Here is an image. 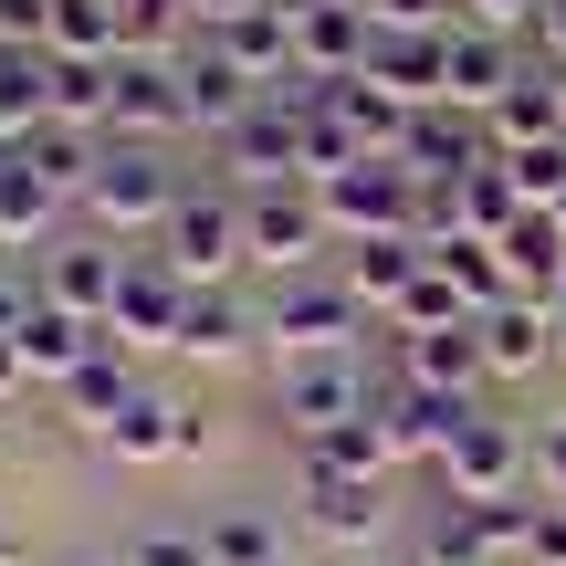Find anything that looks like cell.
I'll list each match as a JSON object with an SVG mask.
<instances>
[{
	"instance_id": "6da1fadb",
	"label": "cell",
	"mask_w": 566,
	"mask_h": 566,
	"mask_svg": "<svg viewBox=\"0 0 566 566\" xmlns=\"http://www.w3.org/2000/svg\"><path fill=\"white\" fill-rule=\"evenodd\" d=\"M252 252V221H242V200H189L179 189V210L158 221V263L189 283V294H221V273Z\"/></svg>"
},
{
	"instance_id": "7a4b0ae2",
	"label": "cell",
	"mask_w": 566,
	"mask_h": 566,
	"mask_svg": "<svg viewBox=\"0 0 566 566\" xmlns=\"http://www.w3.org/2000/svg\"><path fill=\"white\" fill-rule=\"evenodd\" d=\"M315 200H325V221L336 231H367V242H420V179H409L399 158H357V168H336V179H315Z\"/></svg>"
},
{
	"instance_id": "3957f363",
	"label": "cell",
	"mask_w": 566,
	"mask_h": 566,
	"mask_svg": "<svg viewBox=\"0 0 566 566\" xmlns=\"http://www.w3.org/2000/svg\"><path fill=\"white\" fill-rule=\"evenodd\" d=\"M273 336L294 346V357H357V336H367V304L346 294V273L325 283V273H283V294H273Z\"/></svg>"
},
{
	"instance_id": "277c9868",
	"label": "cell",
	"mask_w": 566,
	"mask_h": 566,
	"mask_svg": "<svg viewBox=\"0 0 566 566\" xmlns=\"http://www.w3.org/2000/svg\"><path fill=\"white\" fill-rule=\"evenodd\" d=\"M242 221H252V252H263L273 273H315V252H325V200H315V179H273V189H252L242 200Z\"/></svg>"
},
{
	"instance_id": "5b68a950",
	"label": "cell",
	"mask_w": 566,
	"mask_h": 566,
	"mask_svg": "<svg viewBox=\"0 0 566 566\" xmlns=\"http://www.w3.org/2000/svg\"><path fill=\"white\" fill-rule=\"evenodd\" d=\"M367 53H378V21H367V0H304V11H294V74H304V84H346V74H367Z\"/></svg>"
},
{
	"instance_id": "8992f818",
	"label": "cell",
	"mask_w": 566,
	"mask_h": 566,
	"mask_svg": "<svg viewBox=\"0 0 566 566\" xmlns=\"http://www.w3.org/2000/svg\"><path fill=\"white\" fill-rule=\"evenodd\" d=\"M535 462V441L514 420H483V409H472L462 420V441L441 451V472H451V504H514V472Z\"/></svg>"
},
{
	"instance_id": "52a82bcc",
	"label": "cell",
	"mask_w": 566,
	"mask_h": 566,
	"mask_svg": "<svg viewBox=\"0 0 566 566\" xmlns=\"http://www.w3.org/2000/svg\"><path fill=\"white\" fill-rule=\"evenodd\" d=\"M367 409H378V388H367L357 357H294V367H283V420H304V441L367 420Z\"/></svg>"
},
{
	"instance_id": "ba28073f",
	"label": "cell",
	"mask_w": 566,
	"mask_h": 566,
	"mask_svg": "<svg viewBox=\"0 0 566 566\" xmlns=\"http://www.w3.org/2000/svg\"><path fill=\"white\" fill-rule=\"evenodd\" d=\"M84 210H95L105 231H147V221H168V210H179V179H168L147 147H105V168H95V189H84Z\"/></svg>"
},
{
	"instance_id": "9c48e42d",
	"label": "cell",
	"mask_w": 566,
	"mask_h": 566,
	"mask_svg": "<svg viewBox=\"0 0 566 566\" xmlns=\"http://www.w3.org/2000/svg\"><path fill=\"white\" fill-rule=\"evenodd\" d=\"M179 315H189V283L168 273L158 252H126V283H116L105 336H116V346H179Z\"/></svg>"
},
{
	"instance_id": "30bf717a",
	"label": "cell",
	"mask_w": 566,
	"mask_h": 566,
	"mask_svg": "<svg viewBox=\"0 0 566 566\" xmlns=\"http://www.w3.org/2000/svg\"><path fill=\"white\" fill-rule=\"evenodd\" d=\"M116 283H126V252L116 242H63V252H42V304H63V315H84V325L116 315Z\"/></svg>"
},
{
	"instance_id": "8fae6325",
	"label": "cell",
	"mask_w": 566,
	"mask_h": 566,
	"mask_svg": "<svg viewBox=\"0 0 566 566\" xmlns=\"http://www.w3.org/2000/svg\"><path fill=\"white\" fill-rule=\"evenodd\" d=\"M231 168H242L252 189H273V179H304V105H283V95H263L242 126H231Z\"/></svg>"
},
{
	"instance_id": "7c38bea8",
	"label": "cell",
	"mask_w": 566,
	"mask_h": 566,
	"mask_svg": "<svg viewBox=\"0 0 566 566\" xmlns=\"http://www.w3.org/2000/svg\"><path fill=\"white\" fill-rule=\"evenodd\" d=\"M179 84H189V126H210V137H231V126L263 105V84H252V74H242V63H231L210 32L179 53Z\"/></svg>"
},
{
	"instance_id": "4fadbf2b",
	"label": "cell",
	"mask_w": 566,
	"mask_h": 566,
	"mask_svg": "<svg viewBox=\"0 0 566 566\" xmlns=\"http://www.w3.org/2000/svg\"><path fill=\"white\" fill-rule=\"evenodd\" d=\"M105 441H116V462H179V451H200V409L158 399V388H137V399L105 420Z\"/></svg>"
},
{
	"instance_id": "5bb4252c",
	"label": "cell",
	"mask_w": 566,
	"mask_h": 566,
	"mask_svg": "<svg viewBox=\"0 0 566 566\" xmlns=\"http://www.w3.org/2000/svg\"><path fill=\"white\" fill-rule=\"evenodd\" d=\"M514 74H525V63H514V42L493 32V21H462V32H451V105H462V116H493V105L514 95Z\"/></svg>"
},
{
	"instance_id": "9a60e30c",
	"label": "cell",
	"mask_w": 566,
	"mask_h": 566,
	"mask_svg": "<svg viewBox=\"0 0 566 566\" xmlns=\"http://www.w3.org/2000/svg\"><path fill=\"white\" fill-rule=\"evenodd\" d=\"M315 105H325V116H336L346 137L367 147V158H399V137H409V116H420V105H409V95H388L378 74H346V84H325Z\"/></svg>"
},
{
	"instance_id": "2e32d148",
	"label": "cell",
	"mask_w": 566,
	"mask_h": 566,
	"mask_svg": "<svg viewBox=\"0 0 566 566\" xmlns=\"http://www.w3.org/2000/svg\"><path fill=\"white\" fill-rule=\"evenodd\" d=\"M95 346H116V336H105V325H84V315H63V304H32V315H21V336H11V357H21V378H53V388H63Z\"/></svg>"
},
{
	"instance_id": "e0dca14e",
	"label": "cell",
	"mask_w": 566,
	"mask_h": 566,
	"mask_svg": "<svg viewBox=\"0 0 566 566\" xmlns=\"http://www.w3.org/2000/svg\"><path fill=\"white\" fill-rule=\"evenodd\" d=\"M378 420H388V441H399V451H420V462H441V451L462 441L472 399H451V388H420V378H399V388L378 399Z\"/></svg>"
},
{
	"instance_id": "ac0fdd59",
	"label": "cell",
	"mask_w": 566,
	"mask_h": 566,
	"mask_svg": "<svg viewBox=\"0 0 566 566\" xmlns=\"http://www.w3.org/2000/svg\"><path fill=\"white\" fill-rule=\"evenodd\" d=\"M493 252H504V283L525 304H566V221H556V210H525Z\"/></svg>"
},
{
	"instance_id": "d6986e66",
	"label": "cell",
	"mask_w": 566,
	"mask_h": 566,
	"mask_svg": "<svg viewBox=\"0 0 566 566\" xmlns=\"http://www.w3.org/2000/svg\"><path fill=\"white\" fill-rule=\"evenodd\" d=\"M116 126H126V137H168V126H189V84H179V63L116 53Z\"/></svg>"
},
{
	"instance_id": "ffe728a7",
	"label": "cell",
	"mask_w": 566,
	"mask_h": 566,
	"mask_svg": "<svg viewBox=\"0 0 566 566\" xmlns=\"http://www.w3.org/2000/svg\"><path fill=\"white\" fill-rule=\"evenodd\" d=\"M367 74L388 95H409V105H451V32H378Z\"/></svg>"
},
{
	"instance_id": "44dd1931",
	"label": "cell",
	"mask_w": 566,
	"mask_h": 566,
	"mask_svg": "<svg viewBox=\"0 0 566 566\" xmlns=\"http://www.w3.org/2000/svg\"><path fill=\"white\" fill-rule=\"evenodd\" d=\"M210 42H221V53L242 63L263 95H283V84H294V11H283V0H263V11H242V21H221Z\"/></svg>"
},
{
	"instance_id": "7402d4cb",
	"label": "cell",
	"mask_w": 566,
	"mask_h": 566,
	"mask_svg": "<svg viewBox=\"0 0 566 566\" xmlns=\"http://www.w3.org/2000/svg\"><path fill=\"white\" fill-rule=\"evenodd\" d=\"M399 168L409 179H462V168H483V137L462 126V105H420L399 137Z\"/></svg>"
},
{
	"instance_id": "603a6c76",
	"label": "cell",
	"mask_w": 566,
	"mask_h": 566,
	"mask_svg": "<svg viewBox=\"0 0 566 566\" xmlns=\"http://www.w3.org/2000/svg\"><path fill=\"white\" fill-rule=\"evenodd\" d=\"M546 357H556V304L514 294V304L483 315V367H493V378H525V367H546Z\"/></svg>"
},
{
	"instance_id": "cb8c5ba5",
	"label": "cell",
	"mask_w": 566,
	"mask_h": 566,
	"mask_svg": "<svg viewBox=\"0 0 566 566\" xmlns=\"http://www.w3.org/2000/svg\"><path fill=\"white\" fill-rule=\"evenodd\" d=\"M304 525L336 535V546H367V535H378V483H357V472H315V462H304Z\"/></svg>"
},
{
	"instance_id": "d4e9b609",
	"label": "cell",
	"mask_w": 566,
	"mask_h": 566,
	"mask_svg": "<svg viewBox=\"0 0 566 566\" xmlns=\"http://www.w3.org/2000/svg\"><path fill=\"white\" fill-rule=\"evenodd\" d=\"M42 53H53V63H116L126 53V0H53Z\"/></svg>"
},
{
	"instance_id": "484cf974",
	"label": "cell",
	"mask_w": 566,
	"mask_h": 566,
	"mask_svg": "<svg viewBox=\"0 0 566 566\" xmlns=\"http://www.w3.org/2000/svg\"><path fill=\"white\" fill-rule=\"evenodd\" d=\"M420 273H430V242H409V231H399V242H357V263H346V294H357L367 315H378V304L399 315V294H409Z\"/></svg>"
},
{
	"instance_id": "4316f807",
	"label": "cell",
	"mask_w": 566,
	"mask_h": 566,
	"mask_svg": "<svg viewBox=\"0 0 566 566\" xmlns=\"http://www.w3.org/2000/svg\"><path fill=\"white\" fill-rule=\"evenodd\" d=\"M53 74L63 63L42 53V42H11V53H0V126H11V137L53 126Z\"/></svg>"
},
{
	"instance_id": "83f0119b",
	"label": "cell",
	"mask_w": 566,
	"mask_h": 566,
	"mask_svg": "<svg viewBox=\"0 0 566 566\" xmlns=\"http://www.w3.org/2000/svg\"><path fill=\"white\" fill-rule=\"evenodd\" d=\"M399 367H409L420 388H451V399H462L472 378H493V367H483V315H472V325H441V336H409Z\"/></svg>"
},
{
	"instance_id": "f1b7e54d",
	"label": "cell",
	"mask_w": 566,
	"mask_h": 566,
	"mask_svg": "<svg viewBox=\"0 0 566 566\" xmlns=\"http://www.w3.org/2000/svg\"><path fill=\"white\" fill-rule=\"evenodd\" d=\"M53 210H63V189L42 179L32 158H11V168H0V252H32L42 231H53Z\"/></svg>"
},
{
	"instance_id": "f546056e",
	"label": "cell",
	"mask_w": 566,
	"mask_h": 566,
	"mask_svg": "<svg viewBox=\"0 0 566 566\" xmlns=\"http://www.w3.org/2000/svg\"><path fill=\"white\" fill-rule=\"evenodd\" d=\"M21 158H32L63 200H84V189H95V168H105V147H95V126H32V137H21Z\"/></svg>"
},
{
	"instance_id": "4dcf8cb0",
	"label": "cell",
	"mask_w": 566,
	"mask_h": 566,
	"mask_svg": "<svg viewBox=\"0 0 566 566\" xmlns=\"http://www.w3.org/2000/svg\"><path fill=\"white\" fill-rule=\"evenodd\" d=\"M304 462H315V472H357V483H378V472L399 462V441H388V420L367 409V420H346V430H325V441H304Z\"/></svg>"
},
{
	"instance_id": "1f68e13d",
	"label": "cell",
	"mask_w": 566,
	"mask_h": 566,
	"mask_svg": "<svg viewBox=\"0 0 566 566\" xmlns=\"http://www.w3.org/2000/svg\"><path fill=\"white\" fill-rule=\"evenodd\" d=\"M252 346V315L231 294H189V315H179V357H242Z\"/></svg>"
},
{
	"instance_id": "d6a6232c",
	"label": "cell",
	"mask_w": 566,
	"mask_h": 566,
	"mask_svg": "<svg viewBox=\"0 0 566 566\" xmlns=\"http://www.w3.org/2000/svg\"><path fill=\"white\" fill-rule=\"evenodd\" d=\"M504 179L525 189V210H556L566 200V137H525V147H493Z\"/></svg>"
},
{
	"instance_id": "836d02e7",
	"label": "cell",
	"mask_w": 566,
	"mask_h": 566,
	"mask_svg": "<svg viewBox=\"0 0 566 566\" xmlns=\"http://www.w3.org/2000/svg\"><path fill=\"white\" fill-rule=\"evenodd\" d=\"M63 399H74V409H84V420H95V430H105V420H116V409H126V399H137V378H126V357H116V346H95V357H84V367H74V378H63Z\"/></svg>"
},
{
	"instance_id": "e575fe53",
	"label": "cell",
	"mask_w": 566,
	"mask_h": 566,
	"mask_svg": "<svg viewBox=\"0 0 566 566\" xmlns=\"http://www.w3.org/2000/svg\"><path fill=\"white\" fill-rule=\"evenodd\" d=\"M200 546H210V566H283V535L263 525V514H221Z\"/></svg>"
},
{
	"instance_id": "d590c367",
	"label": "cell",
	"mask_w": 566,
	"mask_h": 566,
	"mask_svg": "<svg viewBox=\"0 0 566 566\" xmlns=\"http://www.w3.org/2000/svg\"><path fill=\"white\" fill-rule=\"evenodd\" d=\"M367 21H378V32H462L451 0H367Z\"/></svg>"
},
{
	"instance_id": "8d00e7d4",
	"label": "cell",
	"mask_w": 566,
	"mask_h": 566,
	"mask_svg": "<svg viewBox=\"0 0 566 566\" xmlns=\"http://www.w3.org/2000/svg\"><path fill=\"white\" fill-rule=\"evenodd\" d=\"M126 566H210V546H200V535H137Z\"/></svg>"
},
{
	"instance_id": "74e56055",
	"label": "cell",
	"mask_w": 566,
	"mask_h": 566,
	"mask_svg": "<svg viewBox=\"0 0 566 566\" xmlns=\"http://www.w3.org/2000/svg\"><path fill=\"white\" fill-rule=\"evenodd\" d=\"M53 32V0H0V42H42Z\"/></svg>"
},
{
	"instance_id": "f35d334b",
	"label": "cell",
	"mask_w": 566,
	"mask_h": 566,
	"mask_svg": "<svg viewBox=\"0 0 566 566\" xmlns=\"http://www.w3.org/2000/svg\"><path fill=\"white\" fill-rule=\"evenodd\" d=\"M32 304H42V283H21L11 263H0V346L21 336V315H32Z\"/></svg>"
},
{
	"instance_id": "ab89813d",
	"label": "cell",
	"mask_w": 566,
	"mask_h": 566,
	"mask_svg": "<svg viewBox=\"0 0 566 566\" xmlns=\"http://www.w3.org/2000/svg\"><path fill=\"white\" fill-rule=\"evenodd\" d=\"M525 566H566V504H535V556Z\"/></svg>"
},
{
	"instance_id": "60d3db41",
	"label": "cell",
	"mask_w": 566,
	"mask_h": 566,
	"mask_svg": "<svg viewBox=\"0 0 566 566\" xmlns=\"http://www.w3.org/2000/svg\"><path fill=\"white\" fill-rule=\"evenodd\" d=\"M535 53L566 63V0H535Z\"/></svg>"
},
{
	"instance_id": "b9f144b4",
	"label": "cell",
	"mask_w": 566,
	"mask_h": 566,
	"mask_svg": "<svg viewBox=\"0 0 566 566\" xmlns=\"http://www.w3.org/2000/svg\"><path fill=\"white\" fill-rule=\"evenodd\" d=\"M535 472H546V483L566 493V420H546V430H535Z\"/></svg>"
},
{
	"instance_id": "7bdbcfd3",
	"label": "cell",
	"mask_w": 566,
	"mask_h": 566,
	"mask_svg": "<svg viewBox=\"0 0 566 566\" xmlns=\"http://www.w3.org/2000/svg\"><path fill=\"white\" fill-rule=\"evenodd\" d=\"M200 11V32H221V21H242V11H263V0H189Z\"/></svg>"
},
{
	"instance_id": "ee69618b",
	"label": "cell",
	"mask_w": 566,
	"mask_h": 566,
	"mask_svg": "<svg viewBox=\"0 0 566 566\" xmlns=\"http://www.w3.org/2000/svg\"><path fill=\"white\" fill-rule=\"evenodd\" d=\"M472 11H483L493 32H504V21H535V0H472Z\"/></svg>"
},
{
	"instance_id": "f6af8a7d",
	"label": "cell",
	"mask_w": 566,
	"mask_h": 566,
	"mask_svg": "<svg viewBox=\"0 0 566 566\" xmlns=\"http://www.w3.org/2000/svg\"><path fill=\"white\" fill-rule=\"evenodd\" d=\"M11 388H21V357H11V346H0V399H11Z\"/></svg>"
},
{
	"instance_id": "bcb514c9",
	"label": "cell",
	"mask_w": 566,
	"mask_h": 566,
	"mask_svg": "<svg viewBox=\"0 0 566 566\" xmlns=\"http://www.w3.org/2000/svg\"><path fill=\"white\" fill-rule=\"evenodd\" d=\"M63 566H126V556H63Z\"/></svg>"
},
{
	"instance_id": "7dc6e473",
	"label": "cell",
	"mask_w": 566,
	"mask_h": 566,
	"mask_svg": "<svg viewBox=\"0 0 566 566\" xmlns=\"http://www.w3.org/2000/svg\"><path fill=\"white\" fill-rule=\"evenodd\" d=\"M556 357H566V304H556Z\"/></svg>"
},
{
	"instance_id": "c3c4849f",
	"label": "cell",
	"mask_w": 566,
	"mask_h": 566,
	"mask_svg": "<svg viewBox=\"0 0 566 566\" xmlns=\"http://www.w3.org/2000/svg\"><path fill=\"white\" fill-rule=\"evenodd\" d=\"M556 105H566V63H556Z\"/></svg>"
},
{
	"instance_id": "681fc988",
	"label": "cell",
	"mask_w": 566,
	"mask_h": 566,
	"mask_svg": "<svg viewBox=\"0 0 566 566\" xmlns=\"http://www.w3.org/2000/svg\"><path fill=\"white\" fill-rule=\"evenodd\" d=\"M556 221H566V200H556Z\"/></svg>"
},
{
	"instance_id": "f907efd6",
	"label": "cell",
	"mask_w": 566,
	"mask_h": 566,
	"mask_svg": "<svg viewBox=\"0 0 566 566\" xmlns=\"http://www.w3.org/2000/svg\"><path fill=\"white\" fill-rule=\"evenodd\" d=\"M283 566H294V556H283Z\"/></svg>"
}]
</instances>
